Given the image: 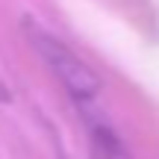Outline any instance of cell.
<instances>
[{"label":"cell","instance_id":"1","mask_svg":"<svg viewBox=\"0 0 159 159\" xmlns=\"http://www.w3.org/2000/svg\"><path fill=\"white\" fill-rule=\"evenodd\" d=\"M27 35L33 41L35 53L41 56V62L50 68V74L59 80L65 94L74 100V109L103 100V83L83 56H77L65 41H59L56 35H50L47 30L35 27V24H27Z\"/></svg>","mask_w":159,"mask_h":159},{"label":"cell","instance_id":"2","mask_svg":"<svg viewBox=\"0 0 159 159\" xmlns=\"http://www.w3.org/2000/svg\"><path fill=\"white\" fill-rule=\"evenodd\" d=\"M77 115L83 121V133H85V142H89V150L94 159H133L124 136L115 127L112 115L106 112L103 100L77 106Z\"/></svg>","mask_w":159,"mask_h":159},{"label":"cell","instance_id":"3","mask_svg":"<svg viewBox=\"0 0 159 159\" xmlns=\"http://www.w3.org/2000/svg\"><path fill=\"white\" fill-rule=\"evenodd\" d=\"M59 159H71V156H65V153H62V156H59Z\"/></svg>","mask_w":159,"mask_h":159}]
</instances>
